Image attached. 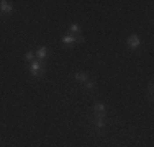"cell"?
Returning <instances> with one entry per match:
<instances>
[{
	"instance_id": "cell-10",
	"label": "cell",
	"mask_w": 154,
	"mask_h": 147,
	"mask_svg": "<svg viewBox=\"0 0 154 147\" xmlns=\"http://www.w3.org/2000/svg\"><path fill=\"white\" fill-rule=\"evenodd\" d=\"M33 56H35L33 52H26V54H25V59H26V60H31V59H33Z\"/></svg>"
},
{
	"instance_id": "cell-9",
	"label": "cell",
	"mask_w": 154,
	"mask_h": 147,
	"mask_svg": "<svg viewBox=\"0 0 154 147\" xmlns=\"http://www.w3.org/2000/svg\"><path fill=\"white\" fill-rule=\"evenodd\" d=\"M71 31H72L74 34H80V28L77 26V25H71Z\"/></svg>"
},
{
	"instance_id": "cell-3",
	"label": "cell",
	"mask_w": 154,
	"mask_h": 147,
	"mask_svg": "<svg viewBox=\"0 0 154 147\" xmlns=\"http://www.w3.org/2000/svg\"><path fill=\"white\" fill-rule=\"evenodd\" d=\"M139 44H141V41H139V38H138V36H130V38H128V46H130V47L135 49V47H138Z\"/></svg>"
},
{
	"instance_id": "cell-4",
	"label": "cell",
	"mask_w": 154,
	"mask_h": 147,
	"mask_svg": "<svg viewBox=\"0 0 154 147\" xmlns=\"http://www.w3.org/2000/svg\"><path fill=\"white\" fill-rule=\"evenodd\" d=\"M62 43L66 44V46H74V44L77 43V38H72V36H69V34H64Z\"/></svg>"
},
{
	"instance_id": "cell-8",
	"label": "cell",
	"mask_w": 154,
	"mask_h": 147,
	"mask_svg": "<svg viewBox=\"0 0 154 147\" xmlns=\"http://www.w3.org/2000/svg\"><path fill=\"white\" fill-rule=\"evenodd\" d=\"M94 123H95V126H97L99 129L105 128V120H94Z\"/></svg>"
},
{
	"instance_id": "cell-1",
	"label": "cell",
	"mask_w": 154,
	"mask_h": 147,
	"mask_svg": "<svg viewBox=\"0 0 154 147\" xmlns=\"http://www.w3.org/2000/svg\"><path fill=\"white\" fill-rule=\"evenodd\" d=\"M105 115H107V108H105V105L99 103V105L94 106V120H105Z\"/></svg>"
},
{
	"instance_id": "cell-7",
	"label": "cell",
	"mask_w": 154,
	"mask_h": 147,
	"mask_svg": "<svg viewBox=\"0 0 154 147\" xmlns=\"http://www.w3.org/2000/svg\"><path fill=\"white\" fill-rule=\"evenodd\" d=\"M36 56L40 57V59H44V57H46V49H44V47H38Z\"/></svg>"
},
{
	"instance_id": "cell-5",
	"label": "cell",
	"mask_w": 154,
	"mask_h": 147,
	"mask_svg": "<svg viewBox=\"0 0 154 147\" xmlns=\"http://www.w3.org/2000/svg\"><path fill=\"white\" fill-rule=\"evenodd\" d=\"M76 78L79 80V82H82V83H87V82H89L87 74H82V72H77V74H76Z\"/></svg>"
},
{
	"instance_id": "cell-6",
	"label": "cell",
	"mask_w": 154,
	"mask_h": 147,
	"mask_svg": "<svg viewBox=\"0 0 154 147\" xmlns=\"http://www.w3.org/2000/svg\"><path fill=\"white\" fill-rule=\"evenodd\" d=\"M0 10H2V12H5V13H8V12H12V5H8V2H2V3H0Z\"/></svg>"
},
{
	"instance_id": "cell-2",
	"label": "cell",
	"mask_w": 154,
	"mask_h": 147,
	"mask_svg": "<svg viewBox=\"0 0 154 147\" xmlns=\"http://www.w3.org/2000/svg\"><path fill=\"white\" fill-rule=\"evenodd\" d=\"M30 72H31L33 75H41V74H43V64H41V62H33Z\"/></svg>"
},
{
	"instance_id": "cell-11",
	"label": "cell",
	"mask_w": 154,
	"mask_h": 147,
	"mask_svg": "<svg viewBox=\"0 0 154 147\" xmlns=\"http://www.w3.org/2000/svg\"><path fill=\"white\" fill-rule=\"evenodd\" d=\"M85 85H87L89 88H94V87H95V83H94V82H90V80H89V82H87Z\"/></svg>"
}]
</instances>
